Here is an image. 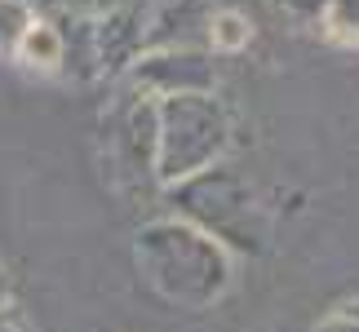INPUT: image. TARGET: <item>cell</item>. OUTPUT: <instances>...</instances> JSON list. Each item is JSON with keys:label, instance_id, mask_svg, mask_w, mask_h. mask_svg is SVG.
Listing matches in <instances>:
<instances>
[{"label": "cell", "instance_id": "7a4b0ae2", "mask_svg": "<svg viewBox=\"0 0 359 332\" xmlns=\"http://www.w3.org/2000/svg\"><path fill=\"white\" fill-rule=\"evenodd\" d=\"M164 195L173 204V217L191 221L196 230L213 235L226 253H262L266 248V209L253 182L231 169V164H213L196 177L177 186H164Z\"/></svg>", "mask_w": 359, "mask_h": 332}, {"label": "cell", "instance_id": "52a82bcc", "mask_svg": "<svg viewBox=\"0 0 359 332\" xmlns=\"http://www.w3.org/2000/svg\"><path fill=\"white\" fill-rule=\"evenodd\" d=\"M13 58L32 71H62V27L49 18H36L27 27L22 45L13 49Z\"/></svg>", "mask_w": 359, "mask_h": 332}, {"label": "cell", "instance_id": "2e32d148", "mask_svg": "<svg viewBox=\"0 0 359 332\" xmlns=\"http://www.w3.org/2000/svg\"><path fill=\"white\" fill-rule=\"evenodd\" d=\"M9 301V275H5V266H0V306Z\"/></svg>", "mask_w": 359, "mask_h": 332}, {"label": "cell", "instance_id": "ba28073f", "mask_svg": "<svg viewBox=\"0 0 359 332\" xmlns=\"http://www.w3.org/2000/svg\"><path fill=\"white\" fill-rule=\"evenodd\" d=\"M248 40H253V22L240 9H213L209 32H204L209 53H240V49H248Z\"/></svg>", "mask_w": 359, "mask_h": 332}, {"label": "cell", "instance_id": "8fae6325", "mask_svg": "<svg viewBox=\"0 0 359 332\" xmlns=\"http://www.w3.org/2000/svg\"><path fill=\"white\" fill-rule=\"evenodd\" d=\"M315 332H359V301H346V306L328 310Z\"/></svg>", "mask_w": 359, "mask_h": 332}, {"label": "cell", "instance_id": "277c9868", "mask_svg": "<svg viewBox=\"0 0 359 332\" xmlns=\"http://www.w3.org/2000/svg\"><path fill=\"white\" fill-rule=\"evenodd\" d=\"M129 85L142 98H177V93H213L217 67L209 49H147L129 67Z\"/></svg>", "mask_w": 359, "mask_h": 332}, {"label": "cell", "instance_id": "9c48e42d", "mask_svg": "<svg viewBox=\"0 0 359 332\" xmlns=\"http://www.w3.org/2000/svg\"><path fill=\"white\" fill-rule=\"evenodd\" d=\"M324 36L341 49H359V0H328L324 5Z\"/></svg>", "mask_w": 359, "mask_h": 332}, {"label": "cell", "instance_id": "30bf717a", "mask_svg": "<svg viewBox=\"0 0 359 332\" xmlns=\"http://www.w3.org/2000/svg\"><path fill=\"white\" fill-rule=\"evenodd\" d=\"M32 22H36V13L27 9L22 0H0V53L13 58V49L22 45V36H27Z\"/></svg>", "mask_w": 359, "mask_h": 332}, {"label": "cell", "instance_id": "5bb4252c", "mask_svg": "<svg viewBox=\"0 0 359 332\" xmlns=\"http://www.w3.org/2000/svg\"><path fill=\"white\" fill-rule=\"evenodd\" d=\"M27 9L36 13V18H49V22H58L62 18V0H22Z\"/></svg>", "mask_w": 359, "mask_h": 332}, {"label": "cell", "instance_id": "8992f818", "mask_svg": "<svg viewBox=\"0 0 359 332\" xmlns=\"http://www.w3.org/2000/svg\"><path fill=\"white\" fill-rule=\"evenodd\" d=\"M62 27V76L72 80H98L102 58H98V27L93 18H58Z\"/></svg>", "mask_w": 359, "mask_h": 332}, {"label": "cell", "instance_id": "9a60e30c", "mask_svg": "<svg viewBox=\"0 0 359 332\" xmlns=\"http://www.w3.org/2000/svg\"><path fill=\"white\" fill-rule=\"evenodd\" d=\"M0 332H22V324H18V314H13L9 306H0Z\"/></svg>", "mask_w": 359, "mask_h": 332}, {"label": "cell", "instance_id": "3957f363", "mask_svg": "<svg viewBox=\"0 0 359 332\" xmlns=\"http://www.w3.org/2000/svg\"><path fill=\"white\" fill-rule=\"evenodd\" d=\"M160 151H156V182L177 186L187 177L226 160L231 151V116L217 93H177L160 98Z\"/></svg>", "mask_w": 359, "mask_h": 332}, {"label": "cell", "instance_id": "5b68a950", "mask_svg": "<svg viewBox=\"0 0 359 332\" xmlns=\"http://www.w3.org/2000/svg\"><path fill=\"white\" fill-rule=\"evenodd\" d=\"M156 151H160V111L156 98L129 93V102L111 120V160L124 182L142 186L156 182ZM160 186V182H156Z\"/></svg>", "mask_w": 359, "mask_h": 332}, {"label": "cell", "instance_id": "6da1fadb", "mask_svg": "<svg viewBox=\"0 0 359 332\" xmlns=\"http://www.w3.org/2000/svg\"><path fill=\"white\" fill-rule=\"evenodd\" d=\"M142 279L182 310H204L231 288V253L182 217H156L133 235Z\"/></svg>", "mask_w": 359, "mask_h": 332}, {"label": "cell", "instance_id": "7c38bea8", "mask_svg": "<svg viewBox=\"0 0 359 332\" xmlns=\"http://www.w3.org/2000/svg\"><path fill=\"white\" fill-rule=\"evenodd\" d=\"M324 5H328V0H280V9H284L293 22H302V27L320 22V18H324Z\"/></svg>", "mask_w": 359, "mask_h": 332}, {"label": "cell", "instance_id": "4fadbf2b", "mask_svg": "<svg viewBox=\"0 0 359 332\" xmlns=\"http://www.w3.org/2000/svg\"><path fill=\"white\" fill-rule=\"evenodd\" d=\"M111 9V0H62V18L72 13V18H102V13Z\"/></svg>", "mask_w": 359, "mask_h": 332}]
</instances>
